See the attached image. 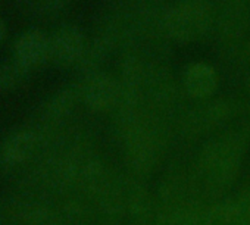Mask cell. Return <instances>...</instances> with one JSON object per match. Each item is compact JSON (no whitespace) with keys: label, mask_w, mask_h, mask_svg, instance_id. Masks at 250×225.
I'll list each match as a JSON object with an SVG mask.
<instances>
[{"label":"cell","mask_w":250,"mask_h":225,"mask_svg":"<svg viewBox=\"0 0 250 225\" xmlns=\"http://www.w3.org/2000/svg\"><path fill=\"white\" fill-rule=\"evenodd\" d=\"M206 225H250L249 202H225L208 215Z\"/></svg>","instance_id":"7"},{"label":"cell","mask_w":250,"mask_h":225,"mask_svg":"<svg viewBox=\"0 0 250 225\" xmlns=\"http://www.w3.org/2000/svg\"><path fill=\"white\" fill-rule=\"evenodd\" d=\"M28 71L22 68L15 59L0 63V91H8L21 84Z\"/></svg>","instance_id":"9"},{"label":"cell","mask_w":250,"mask_h":225,"mask_svg":"<svg viewBox=\"0 0 250 225\" xmlns=\"http://www.w3.org/2000/svg\"><path fill=\"white\" fill-rule=\"evenodd\" d=\"M87 50L83 31L74 24H63L50 37V58L59 65H74L81 62Z\"/></svg>","instance_id":"3"},{"label":"cell","mask_w":250,"mask_h":225,"mask_svg":"<svg viewBox=\"0 0 250 225\" xmlns=\"http://www.w3.org/2000/svg\"><path fill=\"white\" fill-rule=\"evenodd\" d=\"M80 96L91 109L107 110L118 103L121 97V88L110 75L96 72L91 74L80 87Z\"/></svg>","instance_id":"4"},{"label":"cell","mask_w":250,"mask_h":225,"mask_svg":"<svg viewBox=\"0 0 250 225\" xmlns=\"http://www.w3.org/2000/svg\"><path fill=\"white\" fill-rule=\"evenodd\" d=\"M184 87L194 99H206L213 94L218 87L216 71L203 62H196L186 69Z\"/></svg>","instance_id":"5"},{"label":"cell","mask_w":250,"mask_h":225,"mask_svg":"<svg viewBox=\"0 0 250 225\" xmlns=\"http://www.w3.org/2000/svg\"><path fill=\"white\" fill-rule=\"evenodd\" d=\"M68 3V0H39V5L43 11L55 12L62 9Z\"/></svg>","instance_id":"11"},{"label":"cell","mask_w":250,"mask_h":225,"mask_svg":"<svg viewBox=\"0 0 250 225\" xmlns=\"http://www.w3.org/2000/svg\"><path fill=\"white\" fill-rule=\"evenodd\" d=\"M50 58V37L40 28L24 30L14 43V59L27 71L43 65Z\"/></svg>","instance_id":"2"},{"label":"cell","mask_w":250,"mask_h":225,"mask_svg":"<svg viewBox=\"0 0 250 225\" xmlns=\"http://www.w3.org/2000/svg\"><path fill=\"white\" fill-rule=\"evenodd\" d=\"M5 36H6V24L2 18H0V43L3 41Z\"/></svg>","instance_id":"12"},{"label":"cell","mask_w":250,"mask_h":225,"mask_svg":"<svg viewBox=\"0 0 250 225\" xmlns=\"http://www.w3.org/2000/svg\"><path fill=\"white\" fill-rule=\"evenodd\" d=\"M212 14L210 0H175L165 14V27L175 40H196L208 31Z\"/></svg>","instance_id":"1"},{"label":"cell","mask_w":250,"mask_h":225,"mask_svg":"<svg viewBox=\"0 0 250 225\" xmlns=\"http://www.w3.org/2000/svg\"><path fill=\"white\" fill-rule=\"evenodd\" d=\"M203 166L213 180H227L237 168V156L228 146L216 143L206 149Z\"/></svg>","instance_id":"6"},{"label":"cell","mask_w":250,"mask_h":225,"mask_svg":"<svg viewBox=\"0 0 250 225\" xmlns=\"http://www.w3.org/2000/svg\"><path fill=\"white\" fill-rule=\"evenodd\" d=\"M80 97V88H66V90H62L61 93H58L47 104V112L50 115H62L65 112H68L75 100Z\"/></svg>","instance_id":"10"},{"label":"cell","mask_w":250,"mask_h":225,"mask_svg":"<svg viewBox=\"0 0 250 225\" xmlns=\"http://www.w3.org/2000/svg\"><path fill=\"white\" fill-rule=\"evenodd\" d=\"M36 137L28 130H20L11 134L0 150V158L6 165H18L24 162L34 149Z\"/></svg>","instance_id":"8"}]
</instances>
